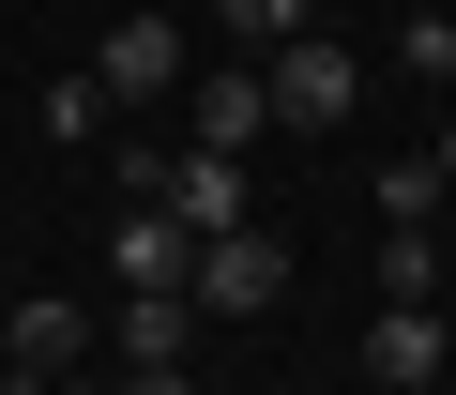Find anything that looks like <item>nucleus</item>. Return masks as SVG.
<instances>
[{
  "instance_id": "1",
  "label": "nucleus",
  "mask_w": 456,
  "mask_h": 395,
  "mask_svg": "<svg viewBox=\"0 0 456 395\" xmlns=\"http://www.w3.org/2000/svg\"><path fill=\"white\" fill-rule=\"evenodd\" d=\"M183 304H198V319H259V304H289V244H274V229H213V244L183 259Z\"/></svg>"
},
{
  "instance_id": "2",
  "label": "nucleus",
  "mask_w": 456,
  "mask_h": 395,
  "mask_svg": "<svg viewBox=\"0 0 456 395\" xmlns=\"http://www.w3.org/2000/svg\"><path fill=\"white\" fill-rule=\"evenodd\" d=\"M259 77H274V122H305V137H335V122L365 107V61H350L335 31H289V46H259Z\"/></svg>"
},
{
  "instance_id": "3",
  "label": "nucleus",
  "mask_w": 456,
  "mask_h": 395,
  "mask_svg": "<svg viewBox=\"0 0 456 395\" xmlns=\"http://www.w3.org/2000/svg\"><path fill=\"white\" fill-rule=\"evenodd\" d=\"M107 259H122V289H183L198 229H183V214H152V198H122V214H107Z\"/></svg>"
},
{
  "instance_id": "4",
  "label": "nucleus",
  "mask_w": 456,
  "mask_h": 395,
  "mask_svg": "<svg viewBox=\"0 0 456 395\" xmlns=\"http://www.w3.org/2000/svg\"><path fill=\"white\" fill-rule=\"evenodd\" d=\"M152 214H183L198 244L244 229V152H167V198H152Z\"/></svg>"
},
{
  "instance_id": "5",
  "label": "nucleus",
  "mask_w": 456,
  "mask_h": 395,
  "mask_svg": "<svg viewBox=\"0 0 456 395\" xmlns=\"http://www.w3.org/2000/svg\"><path fill=\"white\" fill-rule=\"evenodd\" d=\"M244 137H274V77L228 61V77H198V137L183 152H244Z\"/></svg>"
},
{
  "instance_id": "6",
  "label": "nucleus",
  "mask_w": 456,
  "mask_h": 395,
  "mask_svg": "<svg viewBox=\"0 0 456 395\" xmlns=\"http://www.w3.org/2000/svg\"><path fill=\"white\" fill-rule=\"evenodd\" d=\"M0 350H16V395H46V380H77L92 319H77V304H16V319H0Z\"/></svg>"
},
{
  "instance_id": "7",
  "label": "nucleus",
  "mask_w": 456,
  "mask_h": 395,
  "mask_svg": "<svg viewBox=\"0 0 456 395\" xmlns=\"http://www.w3.org/2000/svg\"><path fill=\"white\" fill-rule=\"evenodd\" d=\"M167 77H183V31H167V16H122V31H107V61H92V92H122V107H152Z\"/></svg>"
},
{
  "instance_id": "8",
  "label": "nucleus",
  "mask_w": 456,
  "mask_h": 395,
  "mask_svg": "<svg viewBox=\"0 0 456 395\" xmlns=\"http://www.w3.org/2000/svg\"><path fill=\"white\" fill-rule=\"evenodd\" d=\"M365 380H380V395H426V380H441V319H426V304H380V319H365Z\"/></svg>"
},
{
  "instance_id": "9",
  "label": "nucleus",
  "mask_w": 456,
  "mask_h": 395,
  "mask_svg": "<svg viewBox=\"0 0 456 395\" xmlns=\"http://www.w3.org/2000/svg\"><path fill=\"white\" fill-rule=\"evenodd\" d=\"M183 350H198V304L183 289H122V380L137 365H183Z\"/></svg>"
},
{
  "instance_id": "10",
  "label": "nucleus",
  "mask_w": 456,
  "mask_h": 395,
  "mask_svg": "<svg viewBox=\"0 0 456 395\" xmlns=\"http://www.w3.org/2000/svg\"><path fill=\"white\" fill-rule=\"evenodd\" d=\"M380 304H441V244L426 229H380Z\"/></svg>"
},
{
  "instance_id": "11",
  "label": "nucleus",
  "mask_w": 456,
  "mask_h": 395,
  "mask_svg": "<svg viewBox=\"0 0 456 395\" xmlns=\"http://www.w3.org/2000/svg\"><path fill=\"white\" fill-rule=\"evenodd\" d=\"M365 198H380V229H426V214H441V167H426V152H411V167H380V182H365Z\"/></svg>"
},
{
  "instance_id": "12",
  "label": "nucleus",
  "mask_w": 456,
  "mask_h": 395,
  "mask_svg": "<svg viewBox=\"0 0 456 395\" xmlns=\"http://www.w3.org/2000/svg\"><path fill=\"white\" fill-rule=\"evenodd\" d=\"M213 16L244 31V46H289V31H305V0H213Z\"/></svg>"
},
{
  "instance_id": "13",
  "label": "nucleus",
  "mask_w": 456,
  "mask_h": 395,
  "mask_svg": "<svg viewBox=\"0 0 456 395\" xmlns=\"http://www.w3.org/2000/svg\"><path fill=\"white\" fill-rule=\"evenodd\" d=\"M395 61H411V77H456V16H411V31H395Z\"/></svg>"
},
{
  "instance_id": "14",
  "label": "nucleus",
  "mask_w": 456,
  "mask_h": 395,
  "mask_svg": "<svg viewBox=\"0 0 456 395\" xmlns=\"http://www.w3.org/2000/svg\"><path fill=\"white\" fill-rule=\"evenodd\" d=\"M122 395H198V380H183V365H137V380H122Z\"/></svg>"
},
{
  "instance_id": "15",
  "label": "nucleus",
  "mask_w": 456,
  "mask_h": 395,
  "mask_svg": "<svg viewBox=\"0 0 456 395\" xmlns=\"http://www.w3.org/2000/svg\"><path fill=\"white\" fill-rule=\"evenodd\" d=\"M46 395H122V380H92V365H77V380H46Z\"/></svg>"
},
{
  "instance_id": "16",
  "label": "nucleus",
  "mask_w": 456,
  "mask_h": 395,
  "mask_svg": "<svg viewBox=\"0 0 456 395\" xmlns=\"http://www.w3.org/2000/svg\"><path fill=\"white\" fill-rule=\"evenodd\" d=\"M426 167H441V198H456V122H441V152H426Z\"/></svg>"
},
{
  "instance_id": "17",
  "label": "nucleus",
  "mask_w": 456,
  "mask_h": 395,
  "mask_svg": "<svg viewBox=\"0 0 456 395\" xmlns=\"http://www.w3.org/2000/svg\"><path fill=\"white\" fill-rule=\"evenodd\" d=\"M0 395H16V350H0Z\"/></svg>"
}]
</instances>
